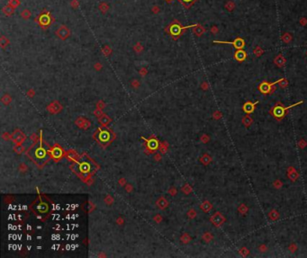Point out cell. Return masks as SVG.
Wrapping results in <instances>:
<instances>
[{
	"instance_id": "cell-1",
	"label": "cell",
	"mask_w": 307,
	"mask_h": 258,
	"mask_svg": "<svg viewBox=\"0 0 307 258\" xmlns=\"http://www.w3.org/2000/svg\"><path fill=\"white\" fill-rule=\"evenodd\" d=\"M197 26L196 25H189V26H186V27H182L179 22H174L172 25H170V26H168V32L172 35V36H179L181 34V32L184 29L187 28H190V27H195Z\"/></svg>"
},
{
	"instance_id": "cell-2",
	"label": "cell",
	"mask_w": 307,
	"mask_h": 258,
	"mask_svg": "<svg viewBox=\"0 0 307 258\" xmlns=\"http://www.w3.org/2000/svg\"><path fill=\"white\" fill-rule=\"evenodd\" d=\"M303 104V101H300L299 103H296V104H292V105H290V106H288V107H282V106H276V107H274V109H273V111H272V113H273V115L276 117V118H283V117L285 116V114H286V111L287 110H288V109H290V108H293L294 106H296V105H298V104Z\"/></svg>"
},
{
	"instance_id": "cell-3",
	"label": "cell",
	"mask_w": 307,
	"mask_h": 258,
	"mask_svg": "<svg viewBox=\"0 0 307 258\" xmlns=\"http://www.w3.org/2000/svg\"><path fill=\"white\" fill-rule=\"evenodd\" d=\"M214 43H228V44H232L237 50H242L244 45V40L242 38H237L234 41H213Z\"/></svg>"
},
{
	"instance_id": "cell-4",
	"label": "cell",
	"mask_w": 307,
	"mask_h": 258,
	"mask_svg": "<svg viewBox=\"0 0 307 258\" xmlns=\"http://www.w3.org/2000/svg\"><path fill=\"white\" fill-rule=\"evenodd\" d=\"M283 79H284V78H280V79L277 80V82H274V83H271V84H269V83H268V82H263V83H261V84L259 85L258 89H259V91H260L262 93H269L270 91H271L272 86H274L275 84H277V83L281 82Z\"/></svg>"
},
{
	"instance_id": "cell-5",
	"label": "cell",
	"mask_w": 307,
	"mask_h": 258,
	"mask_svg": "<svg viewBox=\"0 0 307 258\" xmlns=\"http://www.w3.org/2000/svg\"><path fill=\"white\" fill-rule=\"evenodd\" d=\"M38 22L40 25L42 26V27H46L48 26L50 23L52 22H51V16L49 14H41L39 18H38Z\"/></svg>"
},
{
	"instance_id": "cell-6",
	"label": "cell",
	"mask_w": 307,
	"mask_h": 258,
	"mask_svg": "<svg viewBox=\"0 0 307 258\" xmlns=\"http://www.w3.org/2000/svg\"><path fill=\"white\" fill-rule=\"evenodd\" d=\"M56 34H57V36H59L60 39L65 40V39H67V38L70 36V30L68 29L67 26L62 25V26H60V27L57 30Z\"/></svg>"
},
{
	"instance_id": "cell-7",
	"label": "cell",
	"mask_w": 307,
	"mask_h": 258,
	"mask_svg": "<svg viewBox=\"0 0 307 258\" xmlns=\"http://www.w3.org/2000/svg\"><path fill=\"white\" fill-rule=\"evenodd\" d=\"M212 221H213V223L215 226L219 227V226L222 225V224L224 222V216H223L221 213L217 212V213H215V214L213 216Z\"/></svg>"
},
{
	"instance_id": "cell-8",
	"label": "cell",
	"mask_w": 307,
	"mask_h": 258,
	"mask_svg": "<svg viewBox=\"0 0 307 258\" xmlns=\"http://www.w3.org/2000/svg\"><path fill=\"white\" fill-rule=\"evenodd\" d=\"M234 58H235L236 60H238L240 62H242V61H244L246 59L247 54H246V52L242 49V50H238L235 52V54H234Z\"/></svg>"
},
{
	"instance_id": "cell-9",
	"label": "cell",
	"mask_w": 307,
	"mask_h": 258,
	"mask_svg": "<svg viewBox=\"0 0 307 258\" xmlns=\"http://www.w3.org/2000/svg\"><path fill=\"white\" fill-rule=\"evenodd\" d=\"M258 102L257 101L256 103H250V102H247L244 104L243 105V111L246 112V113H252L254 112V109H255V105L258 104Z\"/></svg>"
},
{
	"instance_id": "cell-10",
	"label": "cell",
	"mask_w": 307,
	"mask_h": 258,
	"mask_svg": "<svg viewBox=\"0 0 307 258\" xmlns=\"http://www.w3.org/2000/svg\"><path fill=\"white\" fill-rule=\"evenodd\" d=\"M288 177H289V179L291 180V181H296V179L299 177V174H298V172L294 168V167H290L289 168H288Z\"/></svg>"
},
{
	"instance_id": "cell-11",
	"label": "cell",
	"mask_w": 307,
	"mask_h": 258,
	"mask_svg": "<svg viewBox=\"0 0 307 258\" xmlns=\"http://www.w3.org/2000/svg\"><path fill=\"white\" fill-rule=\"evenodd\" d=\"M275 63L278 67H283L285 65V63H286V59H285L282 55H278L275 59Z\"/></svg>"
},
{
	"instance_id": "cell-12",
	"label": "cell",
	"mask_w": 307,
	"mask_h": 258,
	"mask_svg": "<svg viewBox=\"0 0 307 258\" xmlns=\"http://www.w3.org/2000/svg\"><path fill=\"white\" fill-rule=\"evenodd\" d=\"M47 209H48V206L44 202H41L40 204L37 205V210L39 212H41V213L42 212H46Z\"/></svg>"
},
{
	"instance_id": "cell-13",
	"label": "cell",
	"mask_w": 307,
	"mask_h": 258,
	"mask_svg": "<svg viewBox=\"0 0 307 258\" xmlns=\"http://www.w3.org/2000/svg\"><path fill=\"white\" fill-rule=\"evenodd\" d=\"M3 12L7 14V15H11L14 12H15V7H13L11 5H8L7 7H4Z\"/></svg>"
},
{
	"instance_id": "cell-14",
	"label": "cell",
	"mask_w": 307,
	"mask_h": 258,
	"mask_svg": "<svg viewBox=\"0 0 307 258\" xmlns=\"http://www.w3.org/2000/svg\"><path fill=\"white\" fill-rule=\"evenodd\" d=\"M204 32H205L204 28L201 27V26H199V25H198V27H197L196 29H194V33H195L196 35H198V36H200Z\"/></svg>"
},
{
	"instance_id": "cell-15",
	"label": "cell",
	"mask_w": 307,
	"mask_h": 258,
	"mask_svg": "<svg viewBox=\"0 0 307 258\" xmlns=\"http://www.w3.org/2000/svg\"><path fill=\"white\" fill-rule=\"evenodd\" d=\"M242 122L248 127V126H250V123L252 122V120H251V118H250V117L249 116H246V117H244V118H243V120H242Z\"/></svg>"
},
{
	"instance_id": "cell-16",
	"label": "cell",
	"mask_w": 307,
	"mask_h": 258,
	"mask_svg": "<svg viewBox=\"0 0 307 258\" xmlns=\"http://www.w3.org/2000/svg\"><path fill=\"white\" fill-rule=\"evenodd\" d=\"M269 218L271 219V220H277V218H278V213L276 212V210L275 209H273L272 210V212L269 213Z\"/></svg>"
},
{
	"instance_id": "cell-17",
	"label": "cell",
	"mask_w": 307,
	"mask_h": 258,
	"mask_svg": "<svg viewBox=\"0 0 307 258\" xmlns=\"http://www.w3.org/2000/svg\"><path fill=\"white\" fill-rule=\"evenodd\" d=\"M99 8H100V10H101L102 12L105 13V12L108 10L109 7H108V6L105 4V3H101V4H100V6H99Z\"/></svg>"
},
{
	"instance_id": "cell-18",
	"label": "cell",
	"mask_w": 307,
	"mask_h": 258,
	"mask_svg": "<svg viewBox=\"0 0 307 258\" xmlns=\"http://www.w3.org/2000/svg\"><path fill=\"white\" fill-rule=\"evenodd\" d=\"M30 15H31V12L29 11V10H25V11H23V12H22L21 13V16H23L24 18H28V17H30Z\"/></svg>"
},
{
	"instance_id": "cell-19",
	"label": "cell",
	"mask_w": 307,
	"mask_h": 258,
	"mask_svg": "<svg viewBox=\"0 0 307 258\" xmlns=\"http://www.w3.org/2000/svg\"><path fill=\"white\" fill-rule=\"evenodd\" d=\"M291 40H292V37L290 36V34H288V33L284 34V36H283V41H284L285 42H289Z\"/></svg>"
},
{
	"instance_id": "cell-20",
	"label": "cell",
	"mask_w": 307,
	"mask_h": 258,
	"mask_svg": "<svg viewBox=\"0 0 307 258\" xmlns=\"http://www.w3.org/2000/svg\"><path fill=\"white\" fill-rule=\"evenodd\" d=\"M0 42H1V46H2V47H5L6 45L8 44V40H7L5 36H2V37H1V40H0Z\"/></svg>"
},
{
	"instance_id": "cell-21",
	"label": "cell",
	"mask_w": 307,
	"mask_h": 258,
	"mask_svg": "<svg viewBox=\"0 0 307 258\" xmlns=\"http://www.w3.org/2000/svg\"><path fill=\"white\" fill-rule=\"evenodd\" d=\"M19 4H20L19 0H10V2H9V5H11L13 7H16Z\"/></svg>"
},
{
	"instance_id": "cell-22",
	"label": "cell",
	"mask_w": 307,
	"mask_h": 258,
	"mask_svg": "<svg viewBox=\"0 0 307 258\" xmlns=\"http://www.w3.org/2000/svg\"><path fill=\"white\" fill-rule=\"evenodd\" d=\"M239 210H240V213H245L246 212H247V210H248V208L247 207H245V205H242V206H240V208H239Z\"/></svg>"
},
{
	"instance_id": "cell-23",
	"label": "cell",
	"mask_w": 307,
	"mask_h": 258,
	"mask_svg": "<svg viewBox=\"0 0 307 258\" xmlns=\"http://www.w3.org/2000/svg\"><path fill=\"white\" fill-rule=\"evenodd\" d=\"M274 185L276 186V188H280V187L282 186V183H281V182H280L279 180H277V181L275 182Z\"/></svg>"
},
{
	"instance_id": "cell-24",
	"label": "cell",
	"mask_w": 307,
	"mask_h": 258,
	"mask_svg": "<svg viewBox=\"0 0 307 258\" xmlns=\"http://www.w3.org/2000/svg\"><path fill=\"white\" fill-rule=\"evenodd\" d=\"M71 6L74 7V8H77L78 7V1H77V0H73V1L71 2Z\"/></svg>"
},
{
	"instance_id": "cell-25",
	"label": "cell",
	"mask_w": 307,
	"mask_h": 258,
	"mask_svg": "<svg viewBox=\"0 0 307 258\" xmlns=\"http://www.w3.org/2000/svg\"><path fill=\"white\" fill-rule=\"evenodd\" d=\"M142 47H141V45H140V43H137V45L135 46V50H139V51H142Z\"/></svg>"
},
{
	"instance_id": "cell-26",
	"label": "cell",
	"mask_w": 307,
	"mask_h": 258,
	"mask_svg": "<svg viewBox=\"0 0 307 258\" xmlns=\"http://www.w3.org/2000/svg\"><path fill=\"white\" fill-rule=\"evenodd\" d=\"M159 10H160V9H159V7H153V9H152V11L154 12V13H157Z\"/></svg>"
},
{
	"instance_id": "cell-27",
	"label": "cell",
	"mask_w": 307,
	"mask_h": 258,
	"mask_svg": "<svg viewBox=\"0 0 307 258\" xmlns=\"http://www.w3.org/2000/svg\"><path fill=\"white\" fill-rule=\"evenodd\" d=\"M182 1H183L184 3H190V2L193 1V0H182Z\"/></svg>"
},
{
	"instance_id": "cell-28",
	"label": "cell",
	"mask_w": 307,
	"mask_h": 258,
	"mask_svg": "<svg viewBox=\"0 0 307 258\" xmlns=\"http://www.w3.org/2000/svg\"><path fill=\"white\" fill-rule=\"evenodd\" d=\"M168 1H170V0H168Z\"/></svg>"
}]
</instances>
